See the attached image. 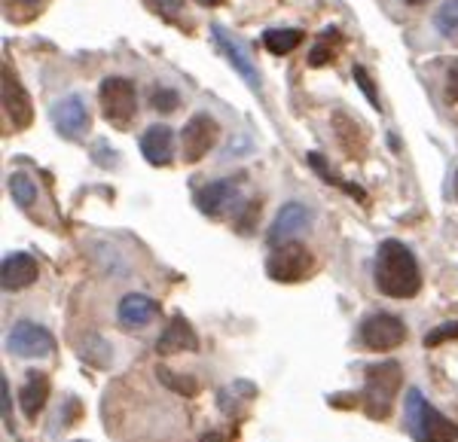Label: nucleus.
Wrapping results in <instances>:
<instances>
[{
	"mask_svg": "<svg viewBox=\"0 0 458 442\" xmlns=\"http://www.w3.org/2000/svg\"><path fill=\"white\" fill-rule=\"evenodd\" d=\"M376 287L391 299H412L422 290V271L416 256L401 241L388 238L376 254Z\"/></svg>",
	"mask_w": 458,
	"mask_h": 442,
	"instance_id": "nucleus-1",
	"label": "nucleus"
},
{
	"mask_svg": "<svg viewBox=\"0 0 458 442\" xmlns=\"http://www.w3.org/2000/svg\"><path fill=\"white\" fill-rule=\"evenodd\" d=\"M406 427H410L416 442H455L458 439V424L449 421L446 415H440V412L425 400L419 388H412L410 394H406Z\"/></svg>",
	"mask_w": 458,
	"mask_h": 442,
	"instance_id": "nucleus-2",
	"label": "nucleus"
},
{
	"mask_svg": "<svg viewBox=\"0 0 458 442\" xmlns=\"http://www.w3.org/2000/svg\"><path fill=\"white\" fill-rule=\"evenodd\" d=\"M401 366L394 360H386L379 366L367 370V388H364V409L370 418H388L391 406H394L397 388H401Z\"/></svg>",
	"mask_w": 458,
	"mask_h": 442,
	"instance_id": "nucleus-3",
	"label": "nucleus"
},
{
	"mask_svg": "<svg viewBox=\"0 0 458 442\" xmlns=\"http://www.w3.org/2000/svg\"><path fill=\"white\" fill-rule=\"evenodd\" d=\"M98 101H101L105 120L114 122L116 129H129L131 120H135L138 95H135V86L125 77H107L98 88Z\"/></svg>",
	"mask_w": 458,
	"mask_h": 442,
	"instance_id": "nucleus-4",
	"label": "nucleus"
},
{
	"mask_svg": "<svg viewBox=\"0 0 458 442\" xmlns=\"http://www.w3.org/2000/svg\"><path fill=\"white\" fill-rule=\"evenodd\" d=\"M309 271H312V254H309L302 245H297V241L278 245L272 250L269 260H266V275H269L272 281H282V284L302 281Z\"/></svg>",
	"mask_w": 458,
	"mask_h": 442,
	"instance_id": "nucleus-5",
	"label": "nucleus"
},
{
	"mask_svg": "<svg viewBox=\"0 0 458 442\" xmlns=\"http://www.w3.org/2000/svg\"><path fill=\"white\" fill-rule=\"evenodd\" d=\"M211 37H214V43H217V49L229 58V64L235 68V73H239L245 83L254 88V92H260V86H263V79H260V71H257V64H254V58L248 55V46L239 40L233 31H226L224 25H214L211 28Z\"/></svg>",
	"mask_w": 458,
	"mask_h": 442,
	"instance_id": "nucleus-6",
	"label": "nucleus"
},
{
	"mask_svg": "<svg viewBox=\"0 0 458 442\" xmlns=\"http://www.w3.org/2000/svg\"><path fill=\"white\" fill-rule=\"evenodd\" d=\"M6 348L16 354V357H49L55 351V338L40 323L21 321L6 336Z\"/></svg>",
	"mask_w": 458,
	"mask_h": 442,
	"instance_id": "nucleus-7",
	"label": "nucleus"
},
{
	"mask_svg": "<svg viewBox=\"0 0 458 442\" xmlns=\"http://www.w3.org/2000/svg\"><path fill=\"white\" fill-rule=\"evenodd\" d=\"M406 338V327L401 318H394V314H370L364 323H360V342L367 345V348L373 351H391L397 348Z\"/></svg>",
	"mask_w": 458,
	"mask_h": 442,
	"instance_id": "nucleus-8",
	"label": "nucleus"
},
{
	"mask_svg": "<svg viewBox=\"0 0 458 442\" xmlns=\"http://www.w3.org/2000/svg\"><path fill=\"white\" fill-rule=\"evenodd\" d=\"M217 135H220L217 122H214L208 113H196L181 131V156H183V162H199V159H202L205 153L217 144Z\"/></svg>",
	"mask_w": 458,
	"mask_h": 442,
	"instance_id": "nucleus-9",
	"label": "nucleus"
},
{
	"mask_svg": "<svg viewBox=\"0 0 458 442\" xmlns=\"http://www.w3.org/2000/svg\"><path fill=\"white\" fill-rule=\"evenodd\" d=\"M53 122H55V131L68 141H80V138L89 131V110H86V101L80 95H68L64 101H58L53 107Z\"/></svg>",
	"mask_w": 458,
	"mask_h": 442,
	"instance_id": "nucleus-10",
	"label": "nucleus"
},
{
	"mask_svg": "<svg viewBox=\"0 0 458 442\" xmlns=\"http://www.w3.org/2000/svg\"><path fill=\"white\" fill-rule=\"evenodd\" d=\"M4 113L13 122V129H28L34 120V107L28 92L19 86V79L13 77L10 68H4Z\"/></svg>",
	"mask_w": 458,
	"mask_h": 442,
	"instance_id": "nucleus-11",
	"label": "nucleus"
},
{
	"mask_svg": "<svg viewBox=\"0 0 458 442\" xmlns=\"http://www.w3.org/2000/svg\"><path fill=\"white\" fill-rule=\"evenodd\" d=\"M309 226H312V211H309L306 204H300V202H287L284 208L278 211L276 223H272L269 241H272V245H287L293 235L306 232Z\"/></svg>",
	"mask_w": 458,
	"mask_h": 442,
	"instance_id": "nucleus-12",
	"label": "nucleus"
},
{
	"mask_svg": "<svg viewBox=\"0 0 458 442\" xmlns=\"http://www.w3.org/2000/svg\"><path fill=\"white\" fill-rule=\"evenodd\" d=\"M40 275L37 269V260L31 254H6L4 256V265H0V284L4 290H25L31 287Z\"/></svg>",
	"mask_w": 458,
	"mask_h": 442,
	"instance_id": "nucleus-13",
	"label": "nucleus"
},
{
	"mask_svg": "<svg viewBox=\"0 0 458 442\" xmlns=\"http://www.w3.org/2000/svg\"><path fill=\"white\" fill-rule=\"evenodd\" d=\"M141 153L150 165H168L174 156V131L168 125H150L141 138Z\"/></svg>",
	"mask_w": 458,
	"mask_h": 442,
	"instance_id": "nucleus-14",
	"label": "nucleus"
},
{
	"mask_svg": "<svg viewBox=\"0 0 458 442\" xmlns=\"http://www.w3.org/2000/svg\"><path fill=\"white\" fill-rule=\"evenodd\" d=\"M157 302H153L150 296H144V293H129V296H123L120 308H116V318H120V323L125 329L131 327H144V323H150L153 318H157Z\"/></svg>",
	"mask_w": 458,
	"mask_h": 442,
	"instance_id": "nucleus-15",
	"label": "nucleus"
},
{
	"mask_svg": "<svg viewBox=\"0 0 458 442\" xmlns=\"http://www.w3.org/2000/svg\"><path fill=\"white\" fill-rule=\"evenodd\" d=\"M235 196H239L235 180H217V183H208V187L196 196V204H199V211L208 213V217H220V213L235 202Z\"/></svg>",
	"mask_w": 458,
	"mask_h": 442,
	"instance_id": "nucleus-16",
	"label": "nucleus"
},
{
	"mask_svg": "<svg viewBox=\"0 0 458 442\" xmlns=\"http://www.w3.org/2000/svg\"><path fill=\"white\" fill-rule=\"evenodd\" d=\"M199 348V338L193 333V327L187 323V318H172V323L165 327V333L159 336L157 351L159 354H181V351H196Z\"/></svg>",
	"mask_w": 458,
	"mask_h": 442,
	"instance_id": "nucleus-17",
	"label": "nucleus"
},
{
	"mask_svg": "<svg viewBox=\"0 0 458 442\" xmlns=\"http://www.w3.org/2000/svg\"><path fill=\"white\" fill-rule=\"evenodd\" d=\"M47 396H49V379L47 372H31L28 381L19 390V406L25 412V418H37L47 406Z\"/></svg>",
	"mask_w": 458,
	"mask_h": 442,
	"instance_id": "nucleus-18",
	"label": "nucleus"
},
{
	"mask_svg": "<svg viewBox=\"0 0 458 442\" xmlns=\"http://www.w3.org/2000/svg\"><path fill=\"white\" fill-rule=\"evenodd\" d=\"M300 43H302L300 28H272V31L263 34V46L272 55H291Z\"/></svg>",
	"mask_w": 458,
	"mask_h": 442,
	"instance_id": "nucleus-19",
	"label": "nucleus"
},
{
	"mask_svg": "<svg viewBox=\"0 0 458 442\" xmlns=\"http://www.w3.org/2000/svg\"><path fill=\"white\" fill-rule=\"evenodd\" d=\"M339 40H343V37H339L336 28H330V31H324L321 37H318L315 49H312V53H309V64H312V68H321V64L334 62Z\"/></svg>",
	"mask_w": 458,
	"mask_h": 442,
	"instance_id": "nucleus-20",
	"label": "nucleus"
},
{
	"mask_svg": "<svg viewBox=\"0 0 458 442\" xmlns=\"http://www.w3.org/2000/svg\"><path fill=\"white\" fill-rule=\"evenodd\" d=\"M440 37H446L449 43H458V0H443V6L434 16Z\"/></svg>",
	"mask_w": 458,
	"mask_h": 442,
	"instance_id": "nucleus-21",
	"label": "nucleus"
},
{
	"mask_svg": "<svg viewBox=\"0 0 458 442\" xmlns=\"http://www.w3.org/2000/svg\"><path fill=\"white\" fill-rule=\"evenodd\" d=\"M10 196L16 198V204L21 208H31L37 202V187L28 174H10Z\"/></svg>",
	"mask_w": 458,
	"mask_h": 442,
	"instance_id": "nucleus-22",
	"label": "nucleus"
},
{
	"mask_svg": "<svg viewBox=\"0 0 458 442\" xmlns=\"http://www.w3.org/2000/svg\"><path fill=\"white\" fill-rule=\"evenodd\" d=\"M157 375H159L162 385L172 388L174 394H181V396H196V394H199L196 379H190V375H177V372H172V370H165V366H159Z\"/></svg>",
	"mask_w": 458,
	"mask_h": 442,
	"instance_id": "nucleus-23",
	"label": "nucleus"
},
{
	"mask_svg": "<svg viewBox=\"0 0 458 442\" xmlns=\"http://www.w3.org/2000/svg\"><path fill=\"white\" fill-rule=\"evenodd\" d=\"M453 338H458V321L440 323L437 329H431V333L425 336V345H428V348H437V345L453 342Z\"/></svg>",
	"mask_w": 458,
	"mask_h": 442,
	"instance_id": "nucleus-24",
	"label": "nucleus"
},
{
	"mask_svg": "<svg viewBox=\"0 0 458 442\" xmlns=\"http://www.w3.org/2000/svg\"><path fill=\"white\" fill-rule=\"evenodd\" d=\"M147 4L168 21H177V16H181V0H147Z\"/></svg>",
	"mask_w": 458,
	"mask_h": 442,
	"instance_id": "nucleus-25",
	"label": "nucleus"
},
{
	"mask_svg": "<svg viewBox=\"0 0 458 442\" xmlns=\"http://www.w3.org/2000/svg\"><path fill=\"white\" fill-rule=\"evenodd\" d=\"M153 107L162 110V113H168V110H174L177 107V92H172V88H157L153 92Z\"/></svg>",
	"mask_w": 458,
	"mask_h": 442,
	"instance_id": "nucleus-26",
	"label": "nucleus"
},
{
	"mask_svg": "<svg viewBox=\"0 0 458 442\" xmlns=\"http://www.w3.org/2000/svg\"><path fill=\"white\" fill-rule=\"evenodd\" d=\"M354 79H358V86L364 88V95H367V101L379 110V92H376V86L370 83V77H367V71L364 68H354Z\"/></svg>",
	"mask_w": 458,
	"mask_h": 442,
	"instance_id": "nucleus-27",
	"label": "nucleus"
},
{
	"mask_svg": "<svg viewBox=\"0 0 458 442\" xmlns=\"http://www.w3.org/2000/svg\"><path fill=\"white\" fill-rule=\"evenodd\" d=\"M446 88L453 95V101H458V58L449 64V73H446Z\"/></svg>",
	"mask_w": 458,
	"mask_h": 442,
	"instance_id": "nucleus-28",
	"label": "nucleus"
},
{
	"mask_svg": "<svg viewBox=\"0 0 458 442\" xmlns=\"http://www.w3.org/2000/svg\"><path fill=\"white\" fill-rule=\"evenodd\" d=\"M0 390H4V424H10V385H6V379L0 381Z\"/></svg>",
	"mask_w": 458,
	"mask_h": 442,
	"instance_id": "nucleus-29",
	"label": "nucleus"
},
{
	"mask_svg": "<svg viewBox=\"0 0 458 442\" xmlns=\"http://www.w3.org/2000/svg\"><path fill=\"white\" fill-rule=\"evenodd\" d=\"M199 442H229L226 437H224V433H202V439H199Z\"/></svg>",
	"mask_w": 458,
	"mask_h": 442,
	"instance_id": "nucleus-30",
	"label": "nucleus"
},
{
	"mask_svg": "<svg viewBox=\"0 0 458 442\" xmlns=\"http://www.w3.org/2000/svg\"><path fill=\"white\" fill-rule=\"evenodd\" d=\"M196 4H199V6H220L224 0H196Z\"/></svg>",
	"mask_w": 458,
	"mask_h": 442,
	"instance_id": "nucleus-31",
	"label": "nucleus"
},
{
	"mask_svg": "<svg viewBox=\"0 0 458 442\" xmlns=\"http://www.w3.org/2000/svg\"><path fill=\"white\" fill-rule=\"evenodd\" d=\"M403 4H410V6H419V4H425V0H403Z\"/></svg>",
	"mask_w": 458,
	"mask_h": 442,
	"instance_id": "nucleus-32",
	"label": "nucleus"
},
{
	"mask_svg": "<svg viewBox=\"0 0 458 442\" xmlns=\"http://www.w3.org/2000/svg\"><path fill=\"white\" fill-rule=\"evenodd\" d=\"M455 193H458V177H455Z\"/></svg>",
	"mask_w": 458,
	"mask_h": 442,
	"instance_id": "nucleus-33",
	"label": "nucleus"
}]
</instances>
